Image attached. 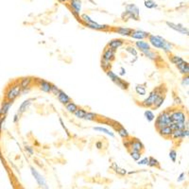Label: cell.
<instances>
[{
	"mask_svg": "<svg viewBox=\"0 0 189 189\" xmlns=\"http://www.w3.org/2000/svg\"><path fill=\"white\" fill-rule=\"evenodd\" d=\"M135 92L139 96H146V94H147L146 87H144V85H141V84H137L135 86Z\"/></svg>",
	"mask_w": 189,
	"mask_h": 189,
	"instance_id": "obj_30",
	"label": "cell"
},
{
	"mask_svg": "<svg viewBox=\"0 0 189 189\" xmlns=\"http://www.w3.org/2000/svg\"><path fill=\"white\" fill-rule=\"evenodd\" d=\"M125 75H126V69L124 67H121L119 71V76H125Z\"/></svg>",
	"mask_w": 189,
	"mask_h": 189,
	"instance_id": "obj_52",
	"label": "cell"
},
{
	"mask_svg": "<svg viewBox=\"0 0 189 189\" xmlns=\"http://www.w3.org/2000/svg\"><path fill=\"white\" fill-rule=\"evenodd\" d=\"M123 45H124V41L122 39H113V40H112L108 43L107 47H110V48H112V49L116 50V49L120 48Z\"/></svg>",
	"mask_w": 189,
	"mask_h": 189,
	"instance_id": "obj_14",
	"label": "cell"
},
{
	"mask_svg": "<svg viewBox=\"0 0 189 189\" xmlns=\"http://www.w3.org/2000/svg\"><path fill=\"white\" fill-rule=\"evenodd\" d=\"M182 85L183 86H186V87L189 85V77H188V76H184V77H183V79L182 81Z\"/></svg>",
	"mask_w": 189,
	"mask_h": 189,
	"instance_id": "obj_46",
	"label": "cell"
},
{
	"mask_svg": "<svg viewBox=\"0 0 189 189\" xmlns=\"http://www.w3.org/2000/svg\"><path fill=\"white\" fill-rule=\"evenodd\" d=\"M123 20L133 19V20H139V9L134 4H129L126 6V11L122 14Z\"/></svg>",
	"mask_w": 189,
	"mask_h": 189,
	"instance_id": "obj_4",
	"label": "cell"
},
{
	"mask_svg": "<svg viewBox=\"0 0 189 189\" xmlns=\"http://www.w3.org/2000/svg\"><path fill=\"white\" fill-rule=\"evenodd\" d=\"M87 113V111L82 109V108H78L77 110H76V112H74V115L75 116L77 117V118H80V119H83L85 115Z\"/></svg>",
	"mask_w": 189,
	"mask_h": 189,
	"instance_id": "obj_28",
	"label": "cell"
},
{
	"mask_svg": "<svg viewBox=\"0 0 189 189\" xmlns=\"http://www.w3.org/2000/svg\"><path fill=\"white\" fill-rule=\"evenodd\" d=\"M142 53L145 55V57H147L148 59H149V60H151V61H156V60L158 59V57H159L155 52L151 51L150 49H149V50H145V51H143Z\"/></svg>",
	"mask_w": 189,
	"mask_h": 189,
	"instance_id": "obj_26",
	"label": "cell"
},
{
	"mask_svg": "<svg viewBox=\"0 0 189 189\" xmlns=\"http://www.w3.org/2000/svg\"><path fill=\"white\" fill-rule=\"evenodd\" d=\"M130 155L131 157L132 158V160L134 161H139L141 158H142V154L141 152H138V151H132V150H130Z\"/></svg>",
	"mask_w": 189,
	"mask_h": 189,
	"instance_id": "obj_35",
	"label": "cell"
},
{
	"mask_svg": "<svg viewBox=\"0 0 189 189\" xmlns=\"http://www.w3.org/2000/svg\"><path fill=\"white\" fill-rule=\"evenodd\" d=\"M102 147H103V144H102L101 141H97V142H96V148L97 149H101Z\"/></svg>",
	"mask_w": 189,
	"mask_h": 189,
	"instance_id": "obj_50",
	"label": "cell"
},
{
	"mask_svg": "<svg viewBox=\"0 0 189 189\" xmlns=\"http://www.w3.org/2000/svg\"><path fill=\"white\" fill-rule=\"evenodd\" d=\"M106 74L110 78V80L115 84H116L119 88H121L122 90H127L129 88V86H130L129 82L122 80L119 76H117L115 72H112V70H108V71H106Z\"/></svg>",
	"mask_w": 189,
	"mask_h": 189,
	"instance_id": "obj_5",
	"label": "cell"
},
{
	"mask_svg": "<svg viewBox=\"0 0 189 189\" xmlns=\"http://www.w3.org/2000/svg\"><path fill=\"white\" fill-rule=\"evenodd\" d=\"M184 179H185V173H184V172H183V173H181V174H180L179 178L177 179V182H178V183H181V182H183Z\"/></svg>",
	"mask_w": 189,
	"mask_h": 189,
	"instance_id": "obj_47",
	"label": "cell"
},
{
	"mask_svg": "<svg viewBox=\"0 0 189 189\" xmlns=\"http://www.w3.org/2000/svg\"><path fill=\"white\" fill-rule=\"evenodd\" d=\"M177 68L179 69V71L184 75V76H188L189 74V65H188V62L183 61L182 64H180L179 65H177Z\"/></svg>",
	"mask_w": 189,
	"mask_h": 189,
	"instance_id": "obj_20",
	"label": "cell"
},
{
	"mask_svg": "<svg viewBox=\"0 0 189 189\" xmlns=\"http://www.w3.org/2000/svg\"><path fill=\"white\" fill-rule=\"evenodd\" d=\"M113 31L116 32L117 34L121 35V36H125V37H127V36H130L132 30L130 29V28H126V27H118V28H116L115 30H113Z\"/></svg>",
	"mask_w": 189,
	"mask_h": 189,
	"instance_id": "obj_15",
	"label": "cell"
},
{
	"mask_svg": "<svg viewBox=\"0 0 189 189\" xmlns=\"http://www.w3.org/2000/svg\"><path fill=\"white\" fill-rule=\"evenodd\" d=\"M30 91V87H28V88H24V89H21V93L22 94H28L29 92Z\"/></svg>",
	"mask_w": 189,
	"mask_h": 189,
	"instance_id": "obj_51",
	"label": "cell"
},
{
	"mask_svg": "<svg viewBox=\"0 0 189 189\" xmlns=\"http://www.w3.org/2000/svg\"><path fill=\"white\" fill-rule=\"evenodd\" d=\"M78 108H79L78 105L76 103H74V102H72V101H69L68 103L65 104V109L67 110V112H69L71 113H74Z\"/></svg>",
	"mask_w": 189,
	"mask_h": 189,
	"instance_id": "obj_29",
	"label": "cell"
},
{
	"mask_svg": "<svg viewBox=\"0 0 189 189\" xmlns=\"http://www.w3.org/2000/svg\"><path fill=\"white\" fill-rule=\"evenodd\" d=\"M39 85H40V89L45 92V93H50V89H51V85L52 83H50L44 80H39Z\"/></svg>",
	"mask_w": 189,
	"mask_h": 189,
	"instance_id": "obj_17",
	"label": "cell"
},
{
	"mask_svg": "<svg viewBox=\"0 0 189 189\" xmlns=\"http://www.w3.org/2000/svg\"><path fill=\"white\" fill-rule=\"evenodd\" d=\"M70 6L72 8V11H75L76 14H80L81 10V2L80 0H71Z\"/></svg>",
	"mask_w": 189,
	"mask_h": 189,
	"instance_id": "obj_18",
	"label": "cell"
},
{
	"mask_svg": "<svg viewBox=\"0 0 189 189\" xmlns=\"http://www.w3.org/2000/svg\"><path fill=\"white\" fill-rule=\"evenodd\" d=\"M94 130H95V131H96V132H100L106 133V134L110 135L111 137H115V133L112 132L111 131H109V130H108V129H106V128H102V127H95V128H94Z\"/></svg>",
	"mask_w": 189,
	"mask_h": 189,
	"instance_id": "obj_32",
	"label": "cell"
},
{
	"mask_svg": "<svg viewBox=\"0 0 189 189\" xmlns=\"http://www.w3.org/2000/svg\"><path fill=\"white\" fill-rule=\"evenodd\" d=\"M144 116L146 117V119L148 121V122H151V121H153L155 119V116H154V113L151 112L150 110H147L145 111L144 112Z\"/></svg>",
	"mask_w": 189,
	"mask_h": 189,
	"instance_id": "obj_33",
	"label": "cell"
},
{
	"mask_svg": "<svg viewBox=\"0 0 189 189\" xmlns=\"http://www.w3.org/2000/svg\"><path fill=\"white\" fill-rule=\"evenodd\" d=\"M60 89H59V88L56 86V85H54V84H52L51 85V89H50V93H52V94H54L56 96H58V94L60 93Z\"/></svg>",
	"mask_w": 189,
	"mask_h": 189,
	"instance_id": "obj_43",
	"label": "cell"
},
{
	"mask_svg": "<svg viewBox=\"0 0 189 189\" xmlns=\"http://www.w3.org/2000/svg\"><path fill=\"white\" fill-rule=\"evenodd\" d=\"M172 124V120L170 118V112L169 111H163L156 117L155 120V127L157 130L162 128L167 127Z\"/></svg>",
	"mask_w": 189,
	"mask_h": 189,
	"instance_id": "obj_3",
	"label": "cell"
},
{
	"mask_svg": "<svg viewBox=\"0 0 189 189\" xmlns=\"http://www.w3.org/2000/svg\"><path fill=\"white\" fill-rule=\"evenodd\" d=\"M131 141H132V139H130V138H126V139L123 140V145H124V147L127 148V149H130Z\"/></svg>",
	"mask_w": 189,
	"mask_h": 189,
	"instance_id": "obj_45",
	"label": "cell"
},
{
	"mask_svg": "<svg viewBox=\"0 0 189 189\" xmlns=\"http://www.w3.org/2000/svg\"><path fill=\"white\" fill-rule=\"evenodd\" d=\"M25 151H26L27 153H29L30 156H32L34 154V149L30 146H26V147H25Z\"/></svg>",
	"mask_w": 189,
	"mask_h": 189,
	"instance_id": "obj_44",
	"label": "cell"
},
{
	"mask_svg": "<svg viewBox=\"0 0 189 189\" xmlns=\"http://www.w3.org/2000/svg\"><path fill=\"white\" fill-rule=\"evenodd\" d=\"M21 94V87L19 83H16L14 85H12L10 88H9V90L7 91L6 94V97L7 100H10V101H14V100Z\"/></svg>",
	"mask_w": 189,
	"mask_h": 189,
	"instance_id": "obj_6",
	"label": "cell"
},
{
	"mask_svg": "<svg viewBox=\"0 0 189 189\" xmlns=\"http://www.w3.org/2000/svg\"><path fill=\"white\" fill-rule=\"evenodd\" d=\"M189 136V132L188 129H184V130H176L172 132L171 134V138L173 140H183L184 138Z\"/></svg>",
	"mask_w": 189,
	"mask_h": 189,
	"instance_id": "obj_9",
	"label": "cell"
},
{
	"mask_svg": "<svg viewBox=\"0 0 189 189\" xmlns=\"http://www.w3.org/2000/svg\"><path fill=\"white\" fill-rule=\"evenodd\" d=\"M59 121H60V123H61V127H62V128H64V129L65 130V132H66V134H67V135L69 136V135H70V134H69V132H68V130L66 129V127H65V124H64V121H62V119H61V118H60V119H59Z\"/></svg>",
	"mask_w": 189,
	"mask_h": 189,
	"instance_id": "obj_48",
	"label": "cell"
},
{
	"mask_svg": "<svg viewBox=\"0 0 189 189\" xmlns=\"http://www.w3.org/2000/svg\"><path fill=\"white\" fill-rule=\"evenodd\" d=\"M21 189H24V188H21Z\"/></svg>",
	"mask_w": 189,
	"mask_h": 189,
	"instance_id": "obj_55",
	"label": "cell"
},
{
	"mask_svg": "<svg viewBox=\"0 0 189 189\" xmlns=\"http://www.w3.org/2000/svg\"><path fill=\"white\" fill-rule=\"evenodd\" d=\"M135 46L139 49L141 52L145 51V50H149L150 49V45L146 41H137V42H135Z\"/></svg>",
	"mask_w": 189,
	"mask_h": 189,
	"instance_id": "obj_19",
	"label": "cell"
},
{
	"mask_svg": "<svg viewBox=\"0 0 189 189\" xmlns=\"http://www.w3.org/2000/svg\"><path fill=\"white\" fill-rule=\"evenodd\" d=\"M31 101H32V99L31 98H30V99H27V100H25V101L20 105V107H19V110H18V115H22L23 112H26L28 109H29V107H30V105L31 104Z\"/></svg>",
	"mask_w": 189,
	"mask_h": 189,
	"instance_id": "obj_21",
	"label": "cell"
},
{
	"mask_svg": "<svg viewBox=\"0 0 189 189\" xmlns=\"http://www.w3.org/2000/svg\"><path fill=\"white\" fill-rule=\"evenodd\" d=\"M116 130L117 131V132H118L119 136H120L121 138H123V139H126V138H129L130 134H129L128 131L126 130V129L123 127V126H121L120 124H118V125H117V127L116 128Z\"/></svg>",
	"mask_w": 189,
	"mask_h": 189,
	"instance_id": "obj_22",
	"label": "cell"
},
{
	"mask_svg": "<svg viewBox=\"0 0 189 189\" xmlns=\"http://www.w3.org/2000/svg\"><path fill=\"white\" fill-rule=\"evenodd\" d=\"M131 150L132 151H138V152H141V151L145 148L143 143L138 139V138H132L131 141V146H130Z\"/></svg>",
	"mask_w": 189,
	"mask_h": 189,
	"instance_id": "obj_11",
	"label": "cell"
},
{
	"mask_svg": "<svg viewBox=\"0 0 189 189\" xmlns=\"http://www.w3.org/2000/svg\"><path fill=\"white\" fill-rule=\"evenodd\" d=\"M115 59H116V50H113L110 47H106L102 54V60L112 62Z\"/></svg>",
	"mask_w": 189,
	"mask_h": 189,
	"instance_id": "obj_13",
	"label": "cell"
},
{
	"mask_svg": "<svg viewBox=\"0 0 189 189\" xmlns=\"http://www.w3.org/2000/svg\"><path fill=\"white\" fill-rule=\"evenodd\" d=\"M96 116H97L96 113H95V112H87V113L85 115V116H84L83 119L92 121V120H95V119L96 118Z\"/></svg>",
	"mask_w": 189,
	"mask_h": 189,
	"instance_id": "obj_39",
	"label": "cell"
},
{
	"mask_svg": "<svg viewBox=\"0 0 189 189\" xmlns=\"http://www.w3.org/2000/svg\"><path fill=\"white\" fill-rule=\"evenodd\" d=\"M163 85L156 87L153 91L150 92L149 96L141 102V105H142L143 107H145V108H151V107L154 105L155 101H156V100H157L159 97H161V96H165V95H163Z\"/></svg>",
	"mask_w": 189,
	"mask_h": 189,
	"instance_id": "obj_2",
	"label": "cell"
},
{
	"mask_svg": "<svg viewBox=\"0 0 189 189\" xmlns=\"http://www.w3.org/2000/svg\"><path fill=\"white\" fill-rule=\"evenodd\" d=\"M60 2H65V1H67V0H59Z\"/></svg>",
	"mask_w": 189,
	"mask_h": 189,
	"instance_id": "obj_54",
	"label": "cell"
},
{
	"mask_svg": "<svg viewBox=\"0 0 189 189\" xmlns=\"http://www.w3.org/2000/svg\"><path fill=\"white\" fill-rule=\"evenodd\" d=\"M111 168L112 170H115L116 173H117L118 175L120 176H125L126 174H127V170L124 169V168H121L117 166V163H112V165L111 166Z\"/></svg>",
	"mask_w": 189,
	"mask_h": 189,
	"instance_id": "obj_25",
	"label": "cell"
},
{
	"mask_svg": "<svg viewBox=\"0 0 189 189\" xmlns=\"http://www.w3.org/2000/svg\"><path fill=\"white\" fill-rule=\"evenodd\" d=\"M169 158L173 163H176V160H177V151L175 149H171L169 151Z\"/></svg>",
	"mask_w": 189,
	"mask_h": 189,
	"instance_id": "obj_41",
	"label": "cell"
},
{
	"mask_svg": "<svg viewBox=\"0 0 189 189\" xmlns=\"http://www.w3.org/2000/svg\"><path fill=\"white\" fill-rule=\"evenodd\" d=\"M19 119H20V115L16 113V115L14 116V123H17V122L19 121Z\"/></svg>",
	"mask_w": 189,
	"mask_h": 189,
	"instance_id": "obj_53",
	"label": "cell"
},
{
	"mask_svg": "<svg viewBox=\"0 0 189 189\" xmlns=\"http://www.w3.org/2000/svg\"><path fill=\"white\" fill-rule=\"evenodd\" d=\"M32 82V79L30 78V77H26V78H23L20 81V87L21 89H24V88H28L30 87V83Z\"/></svg>",
	"mask_w": 189,
	"mask_h": 189,
	"instance_id": "obj_27",
	"label": "cell"
},
{
	"mask_svg": "<svg viewBox=\"0 0 189 189\" xmlns=\"http://www.w3.org/2000/svg\"><path fill=\"white\" fill-rule=\"evenodd\" d=\"M126 51H127L128 53H130V54H132V55L134 56V57H137V54H138L137 50L135 49V47H133V46H132V45L126 47Z\"/></svg>",
	"mask_w": 189,
	"mask_h": 189,
	"instance_id": "obj_40",
	"label": "cell"
},
{
	"mask_svg": "<svg viewBox=\"0 0 189 189\" xmlns=\"http://www.w3.org/2000/svg\"><path fill=\"white\" fill-rule=\"evenodd\" d=\"M148 44L150 45H152L153 47H155V48L163 49L167 54L171 53L172 48H173L172 44H170L166 39H163V37L158 36V35L149 34V36H148Z\"/></svg>",
	"mask_w": 189,
	"mask_h": 189,
	"instance_id": "obj_1",
	"label": "cell"
},
{
	"mask_svg": "<svg viewBox=\"0 0 189 189\" xmlns=\"http://www.w3.org/2000/svg\"><path fill=\"white\" fill-rule=\"evenodd\" d=\"M111 67H112V62L101 59V68H102L105 72L108 71V70H111Z\"/></svg>",
	"mask_w": 189,
	"mask_h": 189,
	"instance_id": "obj_36",
	"label": "cell"
},
{
	"mask_svg": "<svg viewBox=\"0 0 189 189\" xmlns=\"http://www.w3.org/2000/svg\"><path fill=\"white\" fill-rule=\"evenodd\" d=\"M145 7L148 8V9H154V8H157L158 5L156 4L155 1L153 0H145Z\"/></svg>",
	"mask_w": 189,
	"mask_h": 189,
	"instance_id": "obj_37",
	"label": "cell"
},
{
	"mask_svg": "<svg viewBox=\"0 0 189 189\" xmlns=\"http://www.w3.org/2000/svg\"><path fill=\"white\" fill-rule=\"evenodd\" d=\"M148 166H149L150 167H160V163L154 157H149L148 158Z\"/></svg>",
	"mask_w": 189,
	"mask_h": 189,
	"instance_id": "obj_31",
	"label": "cell"
},
{
	"mask_svg": "<svg viewBox=\"0 0 189 189\" xmlns=\"http://www.w3.org/2000/svg\"><path fill=\"white\" fill-rule=\"evenodd\" d=\"M57 97H58V99H59V101L61 102V103H62V104H66V103H68L69 101H71V98H70V96L66 94V93H65L64 91H60V93L58 94V96H57Z\"/></svg>",
	"mask_w": 189,
	"mask_h": 189,
	"instance_id": "obj_16",
	"label": "cell"
},
{
	"mask_svg": "<svg viewBox=\"0 0 189 189\" xmlns=\"http://www.w3.org/2000/svg\"><path fill=\"white\" fill-rule=\"evenodd\" d=\"M11 105H12V101H10V100H6V101H4L2 108H1V110H0V116H5V115L9 112Z\"/></svg>",
	"mask_w": 189,
	"mask_h": 189,
	"instance_id": "obj_24",
	"label": "cell"
},
{
	"mask_svg": "<svg viewBox=\"0 0 189 189\" xmlns=\"http://www.w3.org/2000/svg\"><path fill=\"white\" fill-rule=\"evenodd\" d=\"M170 112V118L172 123H184L186 120L185 113L181 110H174Z\"/></svg>",
	"mask_w": 189,
	"mask_h": 189,
	"instance_id": "obj_8",
	"label": "cell"
},
{
	"mask_svg": "<svg viewBox=\"0 0 189 189\" xmlns=\"http://www.w3.org/2000/svg\"><path fill=\"white\" fill-rule=\"evenodd\" d=\"M167 25L172 30H176V31H178L182 34H184V35H188L189 34V31L188 30L183 27L182 24H174V23H170V22H167Z\"/></svg>",
	"mask_w": 189,
	"mask_h": 189,
	"instance_id": "obj_12",
	"label": "cell"
},
{
	"mask_svg": "<svg viewBox=\"0 0 189 189\" xmlns=\"http://www.w3.org/2000/svg\"><path fill=\"white\" fill-rule=\"evenodd\" d=\"M130 36L132 38H133V39H136L137 41H144L145 39L148 38L149 33H148L144 30H132Z\"/></svg>",
	"mask_w": 189,
	"mask_h": 189,
	"instance_id": "obj_10",
	"label": "cell"
},
{
	"mask_svg": "<svg viewBox=\"0 0 189 189\" xmlns=\"http://www.w3.org/2000/svg\"><path fill=\"white\" fill-rule=\"evenodd\" d=\"M148 157H144L141 158L139 161H137V163L140 166H148Z\"/></svg>",
	"mask_w": 189,
	"mask_h": 189,
	"instance_id": "obj_42",
	"label": "cell"
},
{
	"mask_svg": "<svg viewBox=\"0 0 189 189\" xmlns=\"http://www.w3.org/2000/svg\"><path fill=\"white\" fill-rule=\"evenodd\" d=\"M174 103L177 104V105H181L182 104V100L179 96H175L174 97Z\"/></svg>",
	"mask_w": 189,
	"mask_h": 189,
	"instance_id": "obj_49",
	"label": "cell"
},
{
	"mask_svg": "<svg viewBox=\"0 0 189 189\" xmlns=\"http://www.w3.org/2000/svg\"><path fill=\"white\" fill-rule=\"evenodd\" d=\"M184 60L182 58V57H180V56H171V58H170V61L172 62V64H174V65H176V66L177 65H179L180 64H182V62Z\"/></svg>",
	"mask_w": 189,
	"mask_h": 189,
	"instance_id": "obj_34",
	"label": "cell"
},
{
	"mask_svg": "<svg viewBox=\"0 0 189 189\" xmlns=\"http://www.w3.org/2000/svg\"><path fill=\"white\" fill-rule=\"evenodd\" d=\"M160 135H162L163 137H165V138H169L172 134V129L169 127V126H167V127H165V128H162L160 130H158Z\"/></svg>",
	"mask_w": 189,
	"mask_h": 189,
	"instance_id": "obj_23",
	"label": "cell"
},
{
	"mask_svg": "<svg viewBox=\"0 0 189 189\" xmlns=\"http://www.w3.org/2000/svg\"><path fill=\"white\" fill-rule=\"evenodd\" d=\"M163 101H165V96H161V97H159L156 101H155V103H154V105L152 106V108H154V109H159L163 104Z\"/></svg>",
	"mask_w": 189,
	"mask_h": 189,
	"instance_id": "obj_38",
	"label": "cell"
},
{
	"mask_svg": "<svg viewBox=\"0 0 189 189\" xmlns=\"http://www.w3.org/2000/svg\"><path fill=\"white\" fill-rule=\"evenodd\" d=\"M30 172H31L32 176L34 177L35 181L37 182L38 185H39V186H40L41 188H43V189H48L47 183H46V181H45V179L44 178L43 175H41L33 167H30Z\"/></svg>",
	"mask_w": 189,
	"mask_h": 189,
	"instance_id": "obj_7",
	"label": "cell"
}]
</instances>
